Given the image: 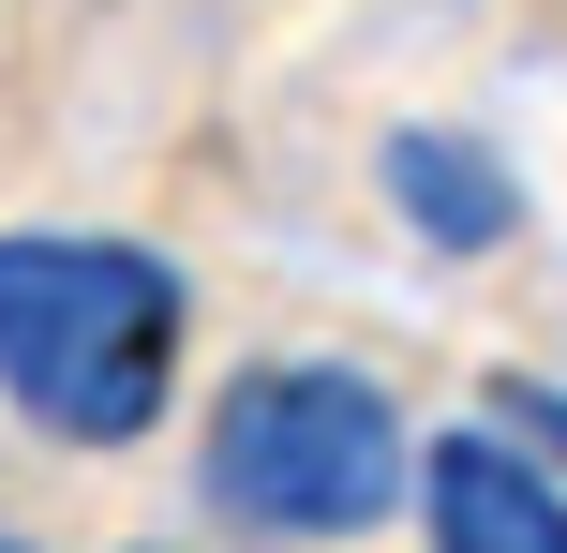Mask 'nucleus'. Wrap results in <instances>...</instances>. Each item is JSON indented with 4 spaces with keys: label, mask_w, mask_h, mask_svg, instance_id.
Wrapping results in <instances>:
<instances>
[{
    "label": "nucleus",
    "mask_w": 567,
    "mask_h": 553,
    "mask_svg": "<svg viewBox=\"0 0 567 553\" xmlns=\"http://www.w3.org/2000/svg\"><path fill=\"white\" fill-rule=\"evenodd\" d=\"M403 494H419L433 553H567V479L523 434H493V419L419 434V479H403Z\"/></svg>",
    "instance_id": "obj_3"
},
{
    "label": "nucleus",
    "mask_w": 567,
    "mask_h": 553,
    "mask_svg": "<svg viewBox=\"0 0 567 553\" xmlns=\"http://www.w3.org/2000/svg\"><path fill=\"white\" fill-rule=\"evenodd\" d=\"M403 479H419V434L343 359H255L195 449V494L239 539H373L403 509Z\"/></svg>",
    "instance_id": "obj_2"
},
{
    "label": "nucleus",
    "mask_w": 567,
    "mask_h": 553,
    "mask_svg": "<svg viewBox=\"0 0 567 553\" xmlns=\"http://www.w3.org/2000/svg\"><path fill=\"white\" fill-rule=\"evenodd\" d=\"M0 553H30V539H0Z\"/></svg>",
    "instance_id": "obj_6"
},
{
    "label": "nucleus",
    "mask_w": 567,
    "mask_h": 553,
    "mask_svg": "<svg viewBox=\"0 0 567 553\" xmlns=\"http://www.w3.org/2000/svg\"><path fill=\"white\" fill-rule=\"evenodd\" d=\"M179 329H195V299L135 239H60V225L0 239V404L30 434L135 449L179 389Z\"/></svg>",
    "instance_id": "obj_1"
},
{
    "label": "nucleus",
    "mask_w": 567,
    "mask_h": 553,
    "mask_svg": "<svg viewBox=\"0 0 567 553\" xmlns=\"http://www.w3.org/2000/svg\"><path fill=\"white\" fill-rule=\"evenodd\" d=\"M493 434H523V449H567V389H508V404H493Z\"/></svg>",
    "instance_id": "obj_5"
},
{
    "label": "nucleus",
    "mask_w": 567,
    "mask_h": 553,
    "mask_svg": "<svg viewBox=\"0 0 567 553\" xmlns=\"http://www.w3.org/2000/svg\"><path fill=\"white\" fill-rule=\"evenodd\" d=\"M389 209L433 239V255H493V239L523 225V180H508V150L449 135V120H403L389 135Z\"/></svg>",
    "instance_id": "obj_4"
}]
</instances>
